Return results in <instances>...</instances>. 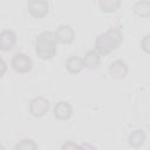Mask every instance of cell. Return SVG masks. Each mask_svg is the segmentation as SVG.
<instances>
[{
	"label": "cell",
	"mask_w": 150,
	"mask_h": 150,
	"mask_svg": "<svg viewBox=\"0 0 150 150\" xmlns=\"http://www.w3.org/2000/svg\"><path fill=\"white\" fill-rule=\"evenodd\" d=\"M123 41V34L118 27H111L96 38L95 47L100 54H109Z\"/></svg>",
	"instance_id": "obj_1"
},
{
	"label": "cell",
	"mask_w": 150,
	"mask_h": 150,
	"mask_svg": "<svg viewBox=\"0 0 150 150\" xmlns=\"http://www.w3.org/2000/svg\"><path fill=\"white\" fill-rule=\"evenodd\" d=\"M56 39L55 34L49 30H45L38 35L35 40V53L42 60H49L55 55Z\"/></svg>",
	"instance_id": "obj_2"
},
{
	"label": "cell",
	"mask_w": 150,
	"mask_h": 150,
	"mask_svg": "<svg viewBox=\"0 0 150 150\" xmlns=\"http://www.w3.org/2000/svg\"><path fill=\"white\" fill-rule=\"evenodd\" d=\"M12 67L16 73L26 74L32 70L33 61L28 55H26L23 53H18L12 59Z\"/></svg>",
	"instance_id": "obj_3"
},
{
	"label": "cell",
	"mask_w": 150,
	"mask_h": 150,
	"mask_svg": "<svg viewBox=\"0 0 150 150\" xmlns=\"http://www.w3.org/2000/svg\"><path fill=\"white\" fill-rule=\"evenodd\" d=\"M27 7L29 14L35 19L45 18L49 12V4L47 0H29Z\"/></svg>",
	"instance_id": "obj_4"
},
{
	"label": "cell",
	"mask_w": 150,
	"mask_h": 150,
	"mask_svg": "<svg viewBox=\"0 0 150 150\" xmlns=\"http://www.w3.org/2000/svg\"><path fill=\"white\" fill-rule=\"evenodd\" d=\"M49 109V102L46 97L36 96L29 102V111L35 117H42Z\"/></svg>",
	"instance_id": "obj_5"
},
{
	"label": "cell",
	"mask_w": 150,
	"mask_h": 150,
	"mask_svg": "<svg viewBox=\"0 0 150 150\" xmlns=\"http://www.w3.org/2000/svg\"><path fill=\"white\" fill-rule=\"evenodd\" d=\"M54 34L56 41L63 45H70L75 39V32L69 25H60Z\"/></svg>",
	"instance_id": "obj_6"
},
{
	"label": "cell",
	"mask_w": 150,
	"mask_h": 150,
	"mask_svg": "<svg viewBox=\"0 0 150 150\" xmlns=\"http://www.w3.org/2000/svg\"><path fill=\"white\" fill-rule=\"evenodd\" d=\"M73 115V108L69 102L67 101H60L54 107V116L60 121L69 120Z\"/></svg>",
	"instance_id": "obj_7"
},
{
	"label": "cell",
	"mask_w": 150,
	"mask_h": 150,
	"mask_svg": "<svg viewBox=\"0 0 150 150\" xmlns=\"http://www.w3.org/2000/svg\"><path fill=\"white\" fill-rule=\"evenodd\" d=\"M16 42V34L11 29H5L0 32V50H11Z\"/></svg>",
	"instance_id": "obj_8"
},
{
	"label": "cell",
	"mask_w": 150,
	"mask_h": 150,
	"mask_svg": "<svg viewBox=\"0 0 150 150\" xmlns=\"http://www.w3.org/2000/svg\"><path fill=\"white\" fill-rule=\"evenodd\" d=\"M109 74L112 79L121 80L128 74V64L123 60H115L109 66Z\"/></svg>",
	"instance_id": "obj_9"
},
{
	"label": "cell",
	"mask_w": 150,
	"mask_h": 150,
	"mask_svg": "<svg viewBox=\"0 0 150 150\" xmlns=\"http://www.w3.org/2000/svg\"><path fill=\"white\" fill-rule=\"evenodd\" d=\"M83 63L84 67L89 68V69H96L100 63H101V55L97 50L95 49H90L86 53L84 57H83Z\"/></svg>",
	"instance_id": "obj_10"
},
{
	"label": "cell",
	"mask_w": 150,
	"mask_h": 150,
	"mask_svg": "<svg viewBox=\"0 0 150 150\" xmlns=\"http://www.w3.org/2000/svg\"><path fill=\"white\" fill-rule=\"evenodd\" d=\"M66 68L70 74H77L80 73L83 68H84V63H83V59L79 57V56H70L67 61H66Z\"/></svg>",
	"instance_id": "obj_11"
},
{
	"label": "cell",
	"mask_w": 150,
	"mask_h": 150,
	"mask_svg": "<svg viewBox=\"0 0 150 150\" xmlns=\"http://www.w3.org/2000/svg\"><path fill=\"white\" fill-rule=\"evenodd\" d=\"M145 141V134L143 130L138 129L132 131L128 137V144L132 148H139Z\"/></svg>",
	"instance_id": "obj_12"
},
{
	"label": "cell",
	"mask_w": 150,
	"mask_h": 150,
	"mask_svg": "<svg viewBox=\"0 0 150 150\" xmlns=\"http://www.w3.org/2000/svg\"><path fill=\"white\" fill-rule=\"evenodd\" d=\"M132 11L135 14H137L138 16H144L148 18L150 15V4L146 0H141L134 4L132 6Z\"/></svg>",
	"instance_id": "obj_13"
},
{
	"label": "cell",
	"mask_w": 150,
	"mask_h": 150,
	"mask_svg": "<svg viewBox=\"0 0 150 150\" xmlns=\"http://www.w3.org/2000/svg\"><path fill=\"white\" fill-rule=\"evenodd\" d=\"M101 11L105 13H114L121 6V0H98Z\"/></svg>",
	"instance_id": "obj_14"
},
{
	"label": "cell",
	"mask_w": 150,
	"mask_h": 150,
	"mask_svg": "<svg viewBox=\"0 0 150 150\" xmlns=\"http://www.w3.org/2000/svg\"><path fill=\"white\" fill-rule=\"evenodd\" d=\"M15 149H18V150L19 149L20 150H34V149H38V145L32 139H22L20 143H18L15 145Z\"/></svg>",
	"instance_id": "obj_15"
},
{
	"label": "cell",
	"mask_w": 150,
	"mask_h": 150,
	"mask_svg": "<svg viewBox=\"0 0 150 150\" xmlns=\"http://www.w3.org/2000/svg\"><path fill=\"white\" fill-rule=\"evenodd\" d=\"M149 35H145L143 39H142V41H141V46H142V48L144 49V52L145 53H149V47H150V42H149Z\"/></svg>",
	"instance_id": "obj_16"
},
{
	"label": "cell",
	"mask_w": 150,
	"mask_h": 150,
	"mask_svg": "<svg viewBox=\"0 0 150 150\" xmlns=\"http://www.w3.org/2000/svg\"><path fill=\"white\" fill-rule=\"evenodd\" d=\"M81 146H79V145H76L74 142H71V141H68L67 143H64L63 145H62V149H80Z\"/></svg>",
	"instance_id": "obj_17"
},
{
	"label": "cell",
	"mask_w": 150,
	"mask_h": 150,
	"mask_svg": "<svg viewBox=\"0 0 150 150\" xmlns=\"http://www.w3.org/2000/svg\"><path fill=\"white\" fill-rule=\"evenodd\" d=\"M6 70H7V64H6V62H5L2 59H0V77H2V76L5 75Z\"/></svg>",
	"instance_id": "obj_18"
},
{
	"label": "cell",
	"mask_w": 150,
	"mask_h": 150,
	"mask_svg": "<svg viewBox=\"0 0 150 150\" xmlns=\"http://www.w3.org/2000/svg\"><path fill=\"white\" fill-rule=\"evenodd\" d=\"M0 148H2V146H1V145H0Z\"/></svg>",
	"instance_id": "obj_19"
}]
</instances>
